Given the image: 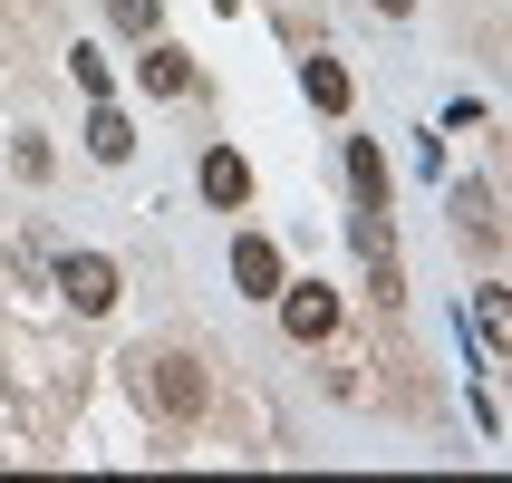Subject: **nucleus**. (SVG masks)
Segmentation results:
<instances>
[{"label": "nucleus", "instance_id": "f257e3e1", "mask_svg": "<svg viewBox=\"0 0 512 483\" xmlns=\"http://www.w3.org/2000/svg\"><path fill=\"white\" fill-rule=\"evenodd\" d=\"M136 397L155 406V416H203V406H213V377H203V358H184V348H145L136 358Z\"/></svg>", "mask_w": 512, "mask_h": 483}, {"label": "nucleus", "instance_id": "f03ea898", "mask_svg": "<svg viewBox=\"0 0 512 483\" xmlns=\"http://www.w3.org/2000/svg\"><path fill=\"white\" fill-rule=\"evenodd\" d=\"M58 300H68L78 319H107L116 310V261L107 252H68L58 261Z\"/></svg>", "mask_w": 512, "mask_h": 483}, {"label": "nucleus", "instance_id": "7ed1b4c3", "mask_svg": "<svg viewBox=\"0 0 512 483\" xmlns=\"http://www.w3.org/2000/svg\"><path fill=\"white\" fill-rule=\"evenodd\" d=\"M271 300H281V329H290V339H300V348L339 329V300H329V290H319V281H281V290H271Z\"/></svg>", "mask_w": 512, "mask_h": 483}, {"label": "nucleus", "instance_id": "20e7f679", "mask_svg": "<svg viewBox=\"0 0 512 483\" xmlns=\"http://www.w3.org/2000/svg\"><path fill=\"white\" fill-rule=\"evenodd\" d=\"M203 203H223V213H242V203H252V165H242L232 145H213V155H203Z\"/></svg>", "mask_w": 512, "mask_h": 483}, {"label": "nucleus", "instance_id": "39448f33", "mask_svg": "<svg viewBox=\"0 0 512 483\" xmlns=\"http://www.w3.org/2000/svg\"><path fill=\"white\" fill-rule=\"evenodd\" d=\"M232 281L252 290V300H271V290H281V252H271L261 232H242V242H232Z\"/></svg>", "mask_w": 512, "mask_h": 483}, {"label": "nucleus", "instance_id": "423d86ee", "mask_svg": "<svg viewBox=\"0 0 512 483\" xmlns=\"http://www.w3.org/2000/svg\"><path fill=\"white\" fill-rule=\"evenodd\" d=\"M136 87H145V97H184V87H194L184 49H165V39H145V58H136Z\"/></svg>", "mask_w": 512, "mask_h": 483}, {"label": "nucleus", "instance_id": "0eeeda50", "mask_svg": "<svg viewBox=\"0 0 512 483\" xmlns=\"http://www.w3.org/2000/svg\"><path fill=\"white\" fill-rule=\"evenodd\" d=\"M87 155H97V165H126V155H136V126H126L107 97H97V116H87Z\"/></svg>", "mask_w": 512, "mask_h": 483}, {"label": "nucleus", "instance_id": "6e6552de", "mask_svg": "<svg viewBox=\"0 0 512 483\" xmlns=\"http://www.w3.org/2000/svg\"><path fill=\"white\" fill-rule=\"evenodd\" d=\"M455 223H474V242H503V194H493V184H464Z\"/></svg>", "mask_w": 512, "mask_h": 483}, {"label": "nucleus", "instance_id": "1a4fd4ad", "mask_svg": "<svg viewBox=\"0 0 512 483\" xmlns=\"http://www.w3.org/2000/svg\"><path fill=\"white\" fill-rule=\"evenodd\" d=\"M348 184H358V203H377V194H387V155H377L368 136H348Z\"/></svg>", "mask_w": 512, "mask_h": 483}, {"label": "nucleus", "instance_id": "9d476101", "mask_svg": "<svg viewBox=\"0 0 512 483\" xmlns=\"http://www.w3.org/2000/svg\"><path fill=\"white\" fill-rule=\"evenodd\" d=\"M300 78H310V107H319V116H339V107H348V68H339V58H310Z\"/></svg>", "mask_w": 512, "mask_h": 483}, {"label": "nucleus", "instance_id": "9b49d317", "mask_svg": "<svg viewBox=\"0 0 512 483\" xmlns=\"http://www.w3.org/2000/svg\"><path fill=\"white\" fill-rule=\"evenodd\" d=\"M155 10H165V0H107V20L126 29V39H155Z\"/></svg>", "mask_w": 512, "mask_h": 483}, {"label": "nucleus", "instance_id": "f8f14e48", "mask_svg": "<svg viewBox=\"0 0 512 483\" xmlns=\"http://www.w3.org/2000/svg\"><path fill=\"white\" fill-rule=\"evenodd\" d=\"M377 10H387V20H406V10H416V0H377Z\"/></svg>", "mask_w": 512, "mask_h": 483}]
</instances>
